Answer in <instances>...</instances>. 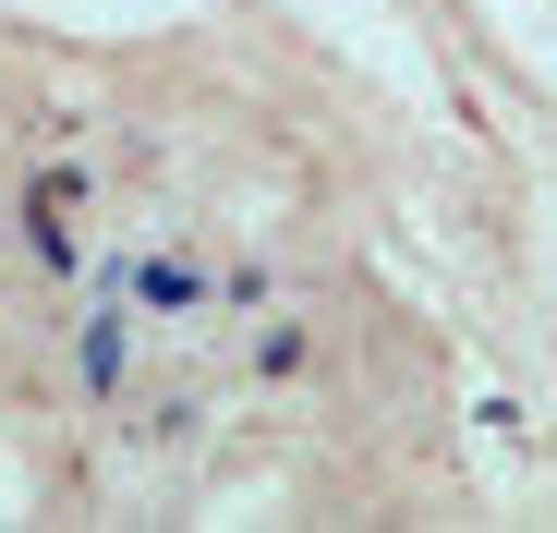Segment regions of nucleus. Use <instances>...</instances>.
Instances as JSON below:
<instances>
[{"label": "nucleus", "mask_w": 557, "mask_h": 533, "mask_svg": "<svg viewBox=\"0 0 557 533\" xmlns=\"http://www.w3.org/2000/svg\"><path fill=\"white\" fill-rule=\"evenodd\" d=\"M73 364H85V388H122V315L98 303V327L73 339Z\"/></svg>", "instance_id": "1"}]
</instances>
